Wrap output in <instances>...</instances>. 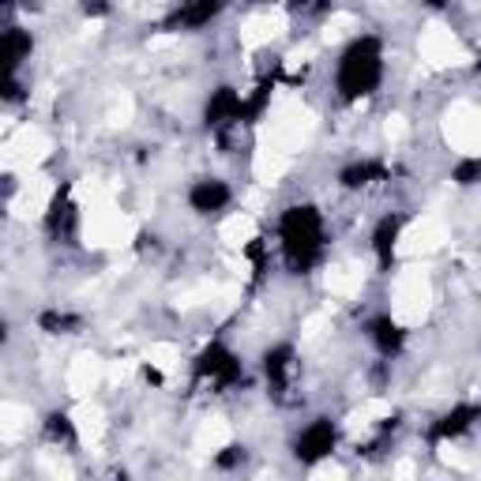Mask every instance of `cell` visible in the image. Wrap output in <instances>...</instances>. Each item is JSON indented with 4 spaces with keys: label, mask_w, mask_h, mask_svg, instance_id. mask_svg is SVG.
<instances>
[{
    "label": "cell",
    "mask_w": 481,
    "mask_h": 481,
    "mask_svg": "<svg viewBox=\"0 0 481 481\" xmlns=\"http://www.w3.org/2000/svg\"><path fill=\"white\" fill-rule=\"evenodd\" d=\"M279 237H282V260L293 274H309L324 260V245H328L324 215L312 203H293V208L282 211Z\"/></svg>",
    "instance_id": "cell-1"
},
{
    "label": "cell",
    "mask_w": 481,
    "mask_h": 481,
    "mask_svg": "<svg viewBox=\"0 0 481 481\" xmlns=\"http://www.w3.org/2000/svg\"><path fill=\"white\" fill-rule=\"evenodd\" d=\"M384 79V45L380 38L373 34H365L357 42L347 45V53L338 57V95L347 98V102H357L365 95H373V90L380 87Z\"/></svg>",
    "instance_id": "cell-2"
},
{
    "label": "cell",
    "mask_w": 481,
    "mask_h": 481,
    "mask_svg": "<svg viewBox=\"0 0 481 481\" xmlns=\"http://www.w3.org/2000/svg\"><path fill=\"white\" fill-rule=\"evenodd\" d=\"M31 50H34V42L27 31H19V27L0 31V98L5 102L23 98V87H19L15 72H19V64L31 57Z\"/></svg>",
    "instance_id": "cell-3"
},
{
    "label": "cell",
    "mask_w": 481,
    "mask_h": 481,
    "mask_svg": "<svg viewBox=\"0 0 481 481\" xmlns=\"http://www.w3.org/2000/svg\"><path fill=\"white\" fill-rule=\"evenodd\" d=\"M196 380H208L211 387L226 392V387L245 384V369H241V361L222 347V342H211V347L196 357Z\"/></svg>",
    "instance_id": "cell-4"
},
{
    "label": "cell",
    "mask_w": 481,
    "mask_h": 481,
    "mask_svg": "<svg viewBox=\"0 0 481 481\" xmlns=\"http://www.w3.org/2000/svg\"><path fill=\"white\" fill-rule=\"evenodd\" d=\"M45 230H50L53 241L60 245H72L76 241V230H79V215H76V203H72V189H60L50 203V215H45Z\"/></svg>",
    "instance_id": "cell-5"
},
{
    "label": "cell",
    "mask_w": 481,
    "mask_h": 481,
    "mask_svg": "<svg viewBox=\"0 0 481 481\" xmlns=\"http://www.w3.org/2000/svg\"><path fill=\"white\" fill-rule=\"evenodd\" d=\"M335 444H338L335 425L328 418H319V421H312L301 432V437H297L293 451H297V459H301V463H319V459H328V455L335 451Z\"/></svg>",
    "instance_id": "cell-6"
},
{
    "label": "cell",
    "mask_w": 481,
    "mask_h": 481,
    "mask_svg": "<svg viewBox=\"0 0 481 481\" xmlns=\"http://www.w3.org/2000/svg\"><path fill=\"white\" fill-rule=\"evenodd\" d=\"M203 121H208L211 132L241 128V95L234 87H218L208 102V109H203Z\"/></svg>",
    "instance_id": "cell-7"
},
{
    "label": "cell",
    "mask_w": 481,
    "mask_h": 481,
    "mask_svg": "<svg viewBox=\"0 0 481 481\" xmlns=\"http://www.w3.org/2000/svg\"><path fill=\"white\" fill-rule=\"evenodd\" d=\"M222 8H226V0H189V5H180L162 23V31H199V27H208Z\"/></svg>",
    "instance_id": "cell-8"
},
{
    "label": "cell",
    "mask_w": 481,
    "mask_h": 481,
    "mask_svg": "<svg viewBox=\"0 0 481 481\" xmlns=\"http://www.w3.org/2000/svg\"><path fill=\"white\" fill-rule=\"evenodd\" d=\"M230 199H234L230 185H226V180H215V177H208V180H196V185H192V192H189L192 211H199V215H218V211H226V208H230Z\"/></svg>",
    "instance_id": "cell-9"
},
{
    "label": "cell",
    "mask_w": 481,
    "mask_h": 481,
    "mask_svg": "<svg viewBox=\"0 0 481 481\" xmlns=\"http://www.w3.org/2000/svg\"><path fill=\"white\" fill-rule=\"evenodd\" d=\"M293 347H271L267 354H264V373H267V384H271V395H279V399H286V392H290V376H293Z\"/></svg>",
    "instance_id": "cell-10"
},
{
    "label": "cell",
    "mask_w": 481,
    "mask_h": 481,
    "mask_svg": "<svg viewBox=\"0 0 481 481\" xmlns=\"http://www.w3.org/2000/svg\"><path fill=\"white\" fill-rule=\"evenodd\" d=\"M477 418H481V410H477V406H470V402H467V406H455L451 414H444L437 425L429 429V440H432V444H440V440H455V437H463L467 429H474V421H477Z\"/></svg>",
    "instance_id": "cell-11"
},
{
    "label": "cell",
    "mask_w": 481,
    "mask_h": 481,
    "mask_svg": "<svg viewBox=\"0 0 481 481\" xmlns=\"http://www.w3.org/2000/svg\"><path fill=\"white\" fill-rule=\"evenodd\" d=\"M402 234V215H387L376 234H373V248H376V260H380V271L392 267V256H395V241Z\"/></svg>",
    "instance_id": "cell-12"
},
{
    "label": "cell",
    "mask_w": 481,
    "mask_h": 481,
    "mask_svg": "<svg viewBox=\"0 0 481 481\" xmlns=\"http://www.w3.org/2000/svg\"><path fill=\"white\" fill-rule=\"evenodd\" d=\"M369 335H373L376 350H380L384 357H395V354L402 350V342H406V331L395 324L392 316H376L373 324H369Z\"/></svg>",
    "instance_id": "cell-13"
},
{
    "label": "cell",
    "mask_w": 481,
    "mask_h": 481,
    "mask_svg": "<svg viewBox=\"0 0 481 481\" xmlns=\"http://www.w3.org/2000/svg\"><path fill=\"white\" fill-rule=\"evenodd\" d=\"M392 177V170H387L384 162H354V166H347L338 173V180H342V189H369V185H376V180H387Z\"/></svg>",
    "instance_id": "cell-14"
},
{
    "label": "cell",
    "mask_w": 481,
    "mask_h": 481,
    "mask_svg": "<svg viewBox=\"0 0 481 481\" xmlns=\"http://www.w3.org/2000/svg\"><path fill=\"white\" fill-rule=\"evenodd\" d=\"M38 324H42V331H50V335H72V331L83 328V319L72 316V312H57V309H50V312H42V316H38Z\"/></svg>",
    "instance_id": "cell-15"
},
{
    "label": "cell",
    "mask_w": 481,
    "mask_h": 481,
    "mask_svg": "<svg viewBox=\"0 0 481 481\" xmlns=\"http://www.w3.org/2000/svg\"><path fill=\"white\" fill-rule=\"evenodd\" d=\"M45 437H50L53 444H68V448H76V425L68 414H50L45 418Z\"/></svg>",
    "instance_id": "cell-16"
},
{
    "label": "cell",
    "mask_w": 481,
    "mask_h": 481,
    "mask_svg": "<svg viewBox=\"0 0 481 481\" xmlns=\"http://www.w3.org/2000/svg\"><path fill=\"white\" fill-rule=\"evenodd\" d=\"M245 256L252 260V271H256V282L267 274V241L264 237H256V241H248V248H245Z\"/></svg>",
    "instance_id": "cell-17"
},
{
    "label": "cell",
    "mask_w": 481,
    "mask_h": 481,
    "mask_svg": "<svg viewBox=\"0 0 481 481\" xmlns=\"http://www.w3.org/2000/svg\"><path fill=\"white\" fill-rule=\"evenodd\" d=\"M477 177H481V162H477V158H467V162L455 166V185L470 189V185H477Z\"/></svg>",
    "instance_id": "cell-18"
},
{
    "label": "cell",
    "mask_w": 481,
    "mask_h": 481,
    "mask_svg": "<svg viewBox=\"0 0 481 481\" xmlns=\"http://www.w3.org/2000/svg\"><path fill=\"white\" fill-rule=\"evenodd\" d=\"M222 470H230V467H237V463H245V448H226L218 459H215Z\"/></svg>",
    "instance_id": "cell-19"
},
{
    "label": "cell",
    "mask_w": 481,
    "mask_h": 481,
    "mask_svg": "<svg viewBox=\"0 0 481 481\" xmlns=\"http://www.w3.org/2000/svg\"><path fill=\"white\" fill-rule=\"evenodd\" d=\"M83 12L87 15H106L109 8H106V0H83Z\"/></svg>",
    "instance_id": "cell-20"
},
{
    "label": "cell",
    "mask_w": 481,
    "mask_h": 481,
    "mask_svg": "<svg viewBox=\"0 0 481 481\" xmlns=\"http://www.w3.org/2000/svg\"><path fill=\"white\" fill-rule=\"evenodd\" d=\"M143 376H147V384H162V373L158 369H143Z\"/></svg>",
    "instance_id": "cell-21"
},
{
    "label": "cell",
    "mask_w": 481,
    "mask_h": 481,
    "mask_svg": "<svg viewBox=\"0 0 481 481\" xmlns=\"http://www.w3.org/2000/svg\"><path fill=\"white\" fill-rule=\"evenodd\" d=\"M5 342H8V324L0 319V347H5Z\"/></svg>",
    "instance_id": "cell-22"
},
{
    "label": "cell",
    "mask_w": 481,
    "mask_h": 481,
    "mask_svg": "<svg viewBox=\"0 0 481 481\" xmlns=\"http://www.w3.org/2000/svg\"><path fill=\"white\" fill-rule=\"evenodd\" d=\"M429 8H448V0H425Z\"/></svg>",
    "instance_id": "cell-23"
},
{
    "label": "cell",
    "mask_w": 481,
    "mask_h": 481,
    "mask_svg": "<svg viewBox=\"0 0 481 481\" xmlns=\"http://www.w3.org/2000/svg\"><path fill=\"white\" fill-rule=\"evenodd\" d=\"M8 5H12V0H0V8H8Z\"/></svg>",
    "instance_id": "cell-24"
}]
</instances>
